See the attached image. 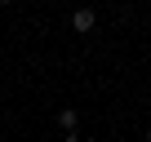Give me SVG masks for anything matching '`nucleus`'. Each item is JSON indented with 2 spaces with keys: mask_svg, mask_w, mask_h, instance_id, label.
<instances>
[{
  "mask_svg": "<svg viewBox=\"0 0 151 142\" xmlns=\"http://www.w3.org/2000/svg\"><path fill=\"white\" fill-rule=\"evenodd\" d=\"M71 27H76V31H93V9H76Z\"/></svg>",
  "mask_w": 151,
  "mask_h": 142,
  "instance_id": "nucleus-1",
  "label": "nucleus"
},
{
  "mask_svg": "<svg viewBox=\"0 0 151 142\" xmlns=\"http://www.w3.org/2000/svg\"><path fill=\"white\" fill-rule=\"evenodd\" d=\"M58 124H62V129L71 133V129H76V111H58Z\"/></svg>",
  "mask_w": 151,
  "mask_h": 142,
  "instance_id": "nucleus-2",
  "label": "nucleus"
},
{
  "mask_svg": "<svg viewBox=\"0 0 151 142\" xmlns=\"http://www.w3.org/2000/svg\"><path fill=\"white\" fill-rule=\"evenodd\" d=\"M67 142H80V138H76V133H67Z\"/></svg>",
  "mask_w": 151,
  "mask_h": 142,
  "instance_id": "nucleus-3",
  "label": "nucleus"
},
{
  "mask_svg": "<svg viewBox=\"0 0 151 142\" xmlns=\"http://www.w3.org/2000/svg\"><path fill=\"white\" fill-rule=\"evenodd\" d=\"M147 142H151V129H147Z\"/></svg>",
  "mask_w": 151,
  "mask_h": 142,
  "instance_id": "nucleus-4",
  "label": "nucleus"
}]
</instances>
